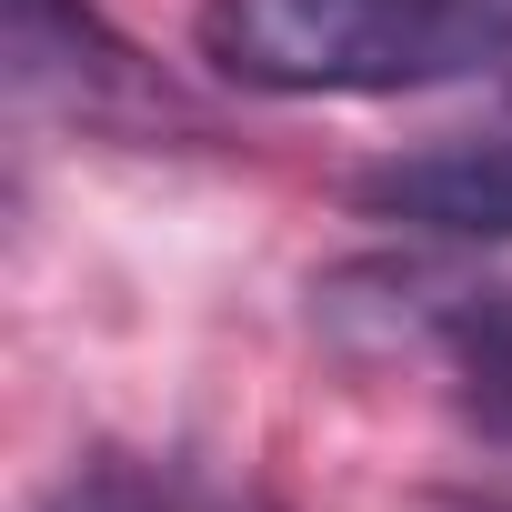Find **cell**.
I'll return each mask as SVG.
<instances>
[{
	"instance_id": "2",
	"label": "cell",
	"mask_w": 512,
	"mask_h": 512,
	"mask_svg": "<svg viewBox=\"0 0 512 512\" xmlns=\"http://www.w3.org/2000/svg\"><path fill=\"white\" fill-rule=\"evenodd\" d=\"M372 221H402V231H442V241H512V121H482V131H452V141H422L382 171H362L352 191Z\"/></svg>"
},
{
	"instance_id": "4",
	"label": "cell",
	"mask_w": 512,
	"mask_h": 512,
	"mask_svg": "<svg viewBox=\"0 0 512 512\" xmlns=\"http://www.w3.org/2000/svg\"><path fill=\"white\" fill-rule=\"evenodd\" d=\"M51 512H141V502H131V492H111V482H91V492H61Z\"/></svg>"
},
{
	"instance_id": "3",
	"label": "cell",
	"mask_w": 512,
	"mask_h": 512,
	"mask_svg": "<svg viewBox=\"0 0 512 512\" xmlns=\"http://www.w3.org/2000/svg\"><path fill=\"white\" fill-rule=\"evenodd\" d=\"M462 382H472V402L512 432V292H492L482 312H462Z\"/></svg>"
},
{
	"instance_id": "1",
	"label": "cell",
	"mask_w": 512,
	"mask_h": 512,
	"mask_svg": "<svg viewBox=\"0 0 512 512\" xmlns=\"http://www.w3.org/2000/svg\"><path fill=\"white\" fill-rule=\"evenodd\" d=\"M201 61L241 91H432L512 61L502 0H201Z\"/></svg>"
}]
</instances>
